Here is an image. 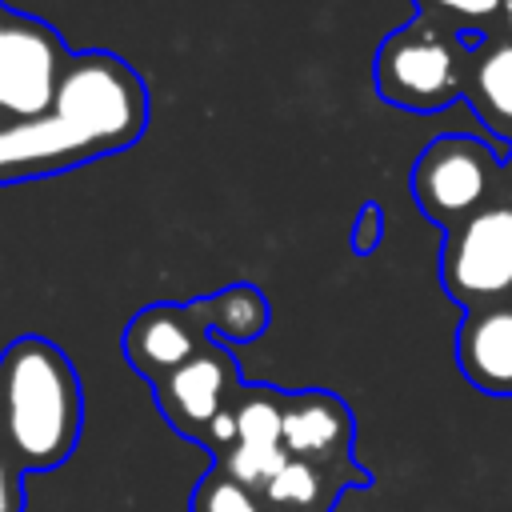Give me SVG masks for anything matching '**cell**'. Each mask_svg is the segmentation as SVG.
I'll return each mask as SVG.
<instances>
[{
	"mask_svg": "<svg viewBox=\"0 0 512 512\" xmlns=\"http://www.w3.org/2000/svg\"><path fill=\"white\" fill-rule=\"evenodd\" d=\"M96 156L100 152L88 144V136L60 112H48L40 120L0 124V184L76 168Z\"/></svg>",
	"mask_w": 512,
	"mask_h": 512,
	"instance_id": "9",
	"label": "cell"
},
{
	"mask_svg": "<svg viewBox=\"0 0 512 512\" xmlns=\"http://www.w3.org/2000/svg\"><path fill=\"white\" fill-rule=\"evenodd\" d=\"M200 312H204L208 336L216 344H248L256 336H264L268 320H272V308L256 284H228V288L204 296Z\"/></svg>",
	"mask_w": 512,
	"mask_h": 512,
	"instance_id": "12",
	"label": "cell"
},
{
	"mask_svg": "<svg viewBox=\"0 0 512 512\" xmlns=\"http://www.w3.org/2000/svg\"><path fill=\"white\" fill-rule=\"evenodd\" d=\"M52 112L72 120L88 144L108 156L136 144L148 128V88L116 52H72Z\"/></svg>",
	"mask_w": 512,
	"mask_h": 512,
	"instance_id": "3",
	"label": "cell"
},
{
	"mask_svg": "<svg viewBox=\"0 0 512 512\" xmlns=\"http://www.w3.org/2000/svg\"><path fill=\"white\" fill-rule=\"evenodd\" d=\"M440 284L464 312L512 296V204H488L444 236Z\"/></svg>",
	"mask_w": 512,
	"mask_h": 512,
	"instance_id": "4",
	"label": "cell"
},
{
	"mask_svg": "<svg viewBox=\"0 0 512 512\" xmlns=\"http://www.w3.org/2000/svg\"><path fill=\"white\" fill-rule=\"evenodd\" d=\"M380 240H384V212H380V204H360V212H356V224H352V248L360 252V256H368V252H376L380 248Z\"/></svg>",
	"mask_w": 512,
	"mask_h": 512,
	"instance_id": "19",
	"label": "cell"
},
{
	"mask_svg": "<svg viewBox=\"0 0 512 512\" xmlns=\"http://www.w3.org/2000/svg\"><path fill=\"white\" fill-rule=\"evenodd\" d=\"M416 8L420 16H432L464 36V32H480L488 20H500L504 0H416Z\"/></svg>",
	"mask_w": 512,
	"mask_h": 512,
	"instance_id": "17",
	"label": "cell"
},
{
	"mask_svg": "<svg viewBox=\"0 0 512 512\" xmlns=\"http://www.w3.org/2000/svg\"><path fill=\"white\" fill-rule=\"evenodd\" d=\"M288 464V452L284 448H256V444H232L224 456H220V472L232 476L236 484L244 488H268V480Z\"/></svg>",
	"mask_w": 512,
	"mask_h": 512,
	"instance_id": "16",
	"label": "cell"
},
{
	"mask_svg": "<svg viewBox=\"0 0 512 512\" xmlns=\"http://www.w3.org/2000/svg\"><path fill=\"white\" fill-rule=\"evenodd\" d=\"M72 52L52 24L0 4V120H40L52 112Z\"/></svg>",
	"mask_w": 512,
	"mask_h": 512,
	"instance_id": "6",
	"label": "cell"
},
{
	"mask_svg": "<svg viewBox=\"0 0 512 512\" xmlns=\"http://www.w3.org/2000/svg\"><path fill=\"white\" fill-rule=\"evenodd\" d=\"M500 24H504V32H508V40H512V0H504V12H500Z\"/></svg>",
	"mask_w": 512,
	"mask_h": 512,
	"instance_id": "21",
	"label": "cell"
},
{
	"mask_svg": "<svg viewBox=\"0 0 512 512\" xmlns=\"http://www.w3.org/2000/svg\"><path fill=\"white\" fill-rule=\"evenodd\" d=\"M84 392L72 360L44 336H20L0 352V448L20 472L60 468L80 440Z\"/></svg>",
	"mask_w": 512,
	"mask_h": 512,
	"instance_id": "1",
	"label": "cell"
},
{
	"mask_svg": "<svg viewBox=\"0 0 512 512\" xmlns=\"http://www.w3.org/2000/svg\"><path fill=\"white\" fill-rule=\"evenodd\" d=\"M0 512H24V492H20V464L0 448Z\"/></svg>",
	"mask_w": 512,
	"mask_h": 512,
	"instance_id": "20",
	"label": "cell"
},
{
	"mask_svg": "<svg viewBox=\"0 0 512 512\" xmlns=\"http://www.w3.org/2000/svg\"><path fill=\"white\" fill-rule=\"evenodd\" d=\"M240 368L232 360V352L216 340H208L188 364H180L172 376H164L160 384H152L160 412L168 416V424L180 436H196L204 440L208 424L236 400L240 392Z\"/></svg>",
	"mask_w": 512,
	"mask_h": 512,
	"instance_id": "7",
	"label": "cell"
},
{
	"mask_svg": "<svg viewBox=\"0 0 512 512\" xmlns=\"http://www.w3.org/2000/svg\"><path fill=\"white\" fill-rule=\"evenodd\" d=\"M468 104L500 132H512V40L492 44L484 56L472 60L468 76Z\"/></svg>",
	"mask_w": 512,
	"mask_h": 512,
	"instance_id": "13",
	"label": "cell"
},
{
	"mask_svg": "<svg viewBox=\"0 0 512 512\" xmlns=\"http://www.w3.org/2000/svg\"><path fill=\"white\" fill-rule=\"evenodd\" d=\"M472 56L456 28L420 16L400 24L376 48L372 80L384 104L404 112H440L468 96Z\"/></svg>",
	"mask_w": 512,
	"mask_h": 512,
	"instance_id": "2",
	"label": "cell"
},
{
	"mask_svg": "<svg viewBox=\"0 0 512 512\" xmlns=\"http://www.w3.org/2000/svg\"><path fill=\"white\" fill-rule=\"evenodd\" d=\"M456 364L468 384L492 396H512V304L464 312L456 328Z\"/></svg>",
	"mask_w": 512,
	"mask_h": 512,
	"instance_id": "10",
	"label": "cell"
},
{
	"mask_svg": "<svg viewBox=\"0 0 512 512\" xmlns=\"http://www.w3.org/2000/svg\"><path fill=\"white\" fill-rule=\"evenodd\" d=\"M352 444V412L332 392H292L284 404V452L308 464L336 460Z\"/></svg>",
	"mask_w": 512,
	"mask_h": 512,
	"instance_id": "11",
	"label": "cell"
},
{
	"mask_svg": "<svg viewBox=\"0 0 512 512\" xmlns=\"http://www.w3.org/2000/svg\"><path fill=\"white\" fill-rule=\"evenodd\" d=\"M192 512H260L252 488L236 484L232 476H224L220 468L208 472L192 496Z\"/></svg>",
	"mask_w": 512,
	"mask_h": 512,
	"instance_id": "18",
	"label": "cell"
},
{
	"mask_svg": "<svg viewBox=\"0 0 512 512\" xmlns=\"http://www.w3.org/2000/svg\"><path fill=\"white\" fill-rule=\"evenodd\" d=\"M208 324L200 312V300L188 304H148L140 308L124 336V360L152 384H160L164 376H172L180 364H188L204 344H208Z\"/></svg>",
	"mask_w": 512,
	"mask_h": 512,
	"instance_id": "8",
	"label": "cell"
},
{
	"mask_svg": "<svg viewBox=\"0 0 512 512\" xmlns=\"http://www.w3.org/2000/svg\"><path fill=\"white\" fill-rule=\"evenodd\" d=\"M284 404L288 396L276 388H240L232 400L236 416V444H256V448H284Z\"/></svg>",
	"mask_w": 512,
	"mask_h": 512,
	"instance_id": "14",
	"label": "cell"
},
{
	"mask_svg": "<svg viewBox=\"0 0 512 512\" xmlns=\"http://www.w3.org/2000/svg\"><path fill=\"white\" fill-rule=\"evenodd\" d=\"M320 488H324V484H320V468H316V464H308V460L288 456V464L268 480L264 496H268V504H276V508L304 512V508H316Z\"/></svg>",
	"mask_w": 512,
	"mask_h": 512,
	"instance_id": "15",
	"label": "cell"
},
{
	"mask_svg": "<svg viewBox=\"0 0 512 512\" xmlns=\"http://www.w3.org/2000/svg\"><path fill=\"white\" fill-rule=\"evenodd\" d=\"M500 156L476 136H436L412 164V200L420 212L452 232L488 208Z\"/></svg>",
	"mask_w": 512,
	"mask_h": 512,
	"instance_id": "5",
	"label": "cell"
}]
</instances>
